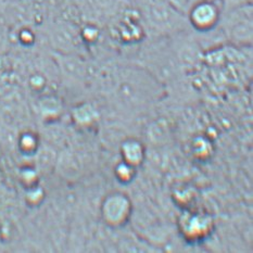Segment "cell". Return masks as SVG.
Listing matches in <instances>:
<instances>
[{
	"mask_svg": "<svg viewBox=\"0 0 253 253\" xmlns=\"http://www.w3.org/2000/svg\"><path fill=\"white\" fill-rule=\"evenodd\" d=\"M217 9L215 4L209 1V0H202L198 2L194 8H192L191 19L194 20L196 24L200 26H206L211 24L216 19Z\"/></svg>",
	"mask_w": 253,
	"mask_h": 253,
	"instance_id": "1",
	"label": "cell"
},
{
	"mask_svg": "<svg viewBox=\"0 0 253 253\" xmlns=\"http://www.w3.org/2000/svg\"><path fill=\"white\" fill-rule=\"evenodd\" d=\"M166 1L175 9L183 10L185 7H187V3H188L189 0H166Z\"/></svg>",
	"mask_w": 253,
	"mask_h": 253,
	"instance_id": "2",
	"label": "cell"
},
{
	"mask_svg": "<svg viewBox=\"0 0 253 253\" xmlns=\"http://www.w3.org/2000/svg\"><path fill=\"white\" fill-rule=\"evenodd\" d=\"M230 1H234V2H243V1H248V0H230Z\"/></svg>",
	"mask_w": 253,
	"mask_h": 253,
	"instance_id": "3",
	"label": "cell"
}]
</instances>
